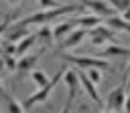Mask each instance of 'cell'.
I'll use <instances>...</instances> for the list:
<instances>
[{"instance_id": "obj_1", "label": "cell", "mask_w": 130, "mask_h": 113, "mask_svg": "<svg viewBox=\"0 0 130 113\" xmlns=\"http://www.w3.org/2000/svg\"><path fill=\"white\" fill-rule=\"evenodd\" d=\"M79 10V6H57V8H47V10H41V12H35V14H28L24 18H20L22 24L30 26V24H49L53 20H57L59 16L63 14H69V12H75Z\"/></svg>"}, {"instance_id": "obj_2", "label": "cell", "mask_w": 130, "mask_h": 113, "mask_svg": "<svg viewBox=\"0 0 130 113\" xmlns=\"http://www.w3.org/2000/svg\"><path fill=\"white\" fill-rule=\"evenodd\" d=\"M63 73H65V69H61V71H59V73H57V75H55V77H53L45 87H39V91H37V93H32L30 97H26V99L22 101L24 111H26V109H30V107H32V105H37V103H47V99H49V95H51L53 87L61 81V75H63Z\"/></svg>"}, {"instance_id": "obj_3", "label": "cell", "mask_w": 130, "mask_h": 113, "mask_svg": "<svg viewBox=\"0 0 130 113\" xmlns=\"http://www.w3.org/2000/svg\"><path fill=\"white\" fill-rule=\"evenodd\" d=\"M45 48H47V46H43V48H41L39 52H35V54H22V56H18V63H16V79L24 77L26 73H30V71L35 69V65H37L39 56L45 52Z\"/></svg>"}, {"instance_id": "obj_4", "label": "cell", "mask_w": 130, "mask_h": 113, "mask_svg": "<svg viewBox=\"0 0 130 113\" xmlns=\"http://www.w3.org/2000/svg\"><path fill=\"white\" fill-rule=\"evenodd\" d=\"M26 34H30V28L26 26V24H22L20 20H16L14 24L10 22V26L6 28V32H4V36H2V40H6V42H18L20 38H24Z\"/></svg>"}, {"instance_id": "obj_5", "label": "cell", "mask_w": 130, "mask_h": 113, "mask_svg": "<svg viewBox=\"0 0 130 113\" xmlns=\"http://www.w3.org/2000/svg\"><path fill=\"white\" fill-rule=\"evenodd\" d=\"M63 59L75 63L77 67L83 69H108V63L102 59H93V56H77V54H63Z\"/></svg>"}, {"instance_id": "obj_6", "label": "cell", "mask_w": 130, "mask_h": 113, "mask_svg": "<svg viewBox=\"0 0 130 113\" xmlns=\"http://www.w3.org/2000/svg\"><path fill=\"white\" fill-rule=\"evenodd\" d=\"M85 34H87V30H85V28H73V30L69 32V36L61 42V48H63V50H67V48L77 46V44L85 38Z\"/></svg>"}, {"instance_id": "obj_7", "label": "cell", "mask_w": 130, "mask_h": 113, "mask_svg": "<svg viewBox=\"0 0 130 113\" xmlns=\"http://www.w3.org/2000/svg\"><path fill=\"white\" fill-rule=\"evenodd\" d=\"M37 44V32H30V34H26L24 38H20L18 42H16V56H22V54H26L32 46Z\"/></svg>"}, {"instance_id": "obj_8", "label": "cell", "mask_w": 130, "mask_h": 113, "mask_svg": "<svg viewBox=\"0 0 130 113\" xmlns=\"http://www.w3.org/2000/svg\"><path fill=\"white\" fill-rule=\"evenodd\" d=\"M83 4H87L91 10H95L100 16H110V14H114V10L106 4V2H100V0H83Z\"/></svg>"}, {"instance_id": "obj_9", "label": "cell", "mask_w": 130, "mask_h": 113, "mask_svg": "<svg viewBox=\"0 0 130 113\" xmlns=\"http://www.w3.org/2000/svg\"><path fill=\"white\" fill-rule=\"evenodd\" d=\"M0 99L6 103V109H8V113H24V107H22V103H18V101H16V99H14V97L8 93V91H6V93H4Z\"/></svg>"}, {"instance_id": "obj_10", "label": "cell", "mask_w": 130, "mask_h": 113, "mask_svg": "<svg viewBox=\"0 0 130 113\" xmlns=\"http://www.w3.org/2000/svg\"><path fill=\"white\" fill-rule=\"evenodd\" d=\"M79 81H81V85L85 87V91H87V95L93 99V101H98L100 103V95H98V91H95V83L85 75V73H79Z\"/></svg>"}, {"instance_id": "obj_11", "label": "cell", "mask_w": 130, "mask_h": 113, "mask_svg": "<svg viewBox=\"0 0 130 113\" xmlns=\"http://www.w3.org/2000/svg\"><path fill=\"white\" fill-rule=\"evenodd\" d=\"M77 24H75V20H65V22H61V24H57L55 26V30H53V38H63L67 32H71L73 28H75Z\"/></svg>"}, {"instance_id": "obj_12", "label": "cell", "mask_w": 130, "mask_h": 113, "mask_svg": "<svg viewBox=\"0 0 130 113\" xmlns=\"http://www.w3.org/2000/svg\"><path fill=\"white\" fill-rule=\"evenodd\" d=\"M65 83H67V91H69L67 99H73L75 91H77V75H75V71H67L65 69Z\"/></svg>"}, {"instance_id": "obj_13", "label": "cell", "mask_w": 130, "mask_h": 113, "mask_svg": "<svg viewBox=\"0 0 130 113\" xmlns=\"http://www.w3.org/2000/svg\"><path fill=\"white\" fill-rule=\"evenodd\" d=\"M37 40H41L45 46H51L53 44V30L47 26V24H41L39 32H37Z\"/></svg>"}, {"instance_id": "obj_14", "label": "cell", "mask_w": 130, "mask_h": 113, "mask_svg": "<svg viewBox=\"0 0 130 113\" xmlns=\"http://www.w3.org/2000/svg\"><path fill=\"white\" fill-rule=\"evenodd\" d=\"M14 18H16V10H10V12H4V14H2V22H0V40H2L4 32H6V28L10 26V22H14Z\"/></svg>"}, {"instance_id": "obj_15", "label": "cell", "mask_w": 130, "mask_h": 113, "mask_svg": "<svg viewBox=\"0 0 130 113\" xmlns=\"http://www.w3.org/2000/svg\"><path fill=\"white\" fill-rule=\"evenodd\" d=\"M75 24L81 26V28H89V26L100 24V18H95V16H79V18H75Z\"/></svg>"}, {"instance_id": "obj_16", "label": "cell", "mask_w": 130, "mask_h": 113, "mask_svg": "<svg viewBox=\"0 0 130 113\" xmlns=\"http://www.w3.org/2000/svg\"><path fill=\"white\" fill-rule=\"evenodd\" d=\"M30 79L35 81V85H37V87H45V85L49 83L47 75H45L43 71H39V69H32V71H30Z\"/></svg>"}, {"instance_id": "obj_17", "label": "cell", "mask_w": 130, "mask_h": 113, "mask_svg": "<svg viewBox=\"0 0 130 113\" xmlns=\"http://www.w3.org/2000/svg\"><path fill=\"white\" fill-rule=\"evenodd\" d=\"M4 59V67H6V73H14L16 71V63H18V56L16 54H2Z\"/></svg>"}, {"instance_id": "obj_18", "label": "cell", "mask_w": 130, "mask_h": 113, "mask_svg": "<svg viewBox=\"0 0 130 113\" xmlns=\"http://www.w3.org/2000/svg\"><path fill=\"white\" fill-rule=\"evenodd\" d=\"M39 6H41V10H47V8H57L61 4L57 0H39Z\"/></svg>"}, {"instance_id": "obj_19", "label": "cell", "mask_w": 130, "mask_h": 113, "mask_svg": "<svg viewBox=\"0 0 130 113\" xmlns=\"http://www.w3.org/2000/svg\"><path fill=\"white\" fill-rule=\"evenodd\" d=\"M4 4H6L10 10H20V6L24 4V0H4Z\"/></svg>"}, {"instance_id": "obj_20", "label": "cell", "mask_w": 130, "mask_h": 113, "mask_svg": "<svg viewBox=\"0 0 130 113\" xmlns=\"http://www.w3.org/2000/svg\"><path fill=\"white\" fill-rule=\"evenodd\" d=\"M102 113H126V111H124V109H120V107H110V105H104Z\"/></svg>"}, {"instance_id": "obj_21", "label": "cell", "mask_w": 130, "mask_h": 113, "mask_svg": "<svg viewBox=\"0 0 130 113\" xmlns=\"http://www.w3.org/2000/svg\"><path fill=\"white\" fill-rule=\"evenodd\" d=\"M87 77H89L93 83H100V73H98V69H89V71H87Z\"/></svg>"}, {"instance_id": "obj_22", "label": "cell", "mask_w": 130, "mask_h": 113, "mask_svg": "<svg viewBox=\"0 0 130 113\" xmlns=\"http://www.w3.org/2000/svg\"><path fill=\"white\" fill-rule=\"evenodd\" d=\"M71 101H73V99H67V103H65V107H63L61 113H69V109H71Z\"/></svg>"}, {"instance_id": "obj_23", "label": "cell", "mask_w": 130, "mask_h": 113, "mask_svg": "<svg viewBox=\"0 0 130 113\" xmlns=\"http://www.w3.org/2000/svg\"><path fill=\"white\" fill-rule=\"evenodd\" d=\"M4 93H6V89H4V85H2V81H0V97H2Z\"/></svg>"}, {"instance_id": "obj_24", "label": "cell", "mask_w": 130, "mask_h": 113, "mask_svg": "<svg viewBox=\"0 0 130 113\" xmlns=\"http://www.w3.org/2000/svg\"><path fill=\"white\" fill-rule=\"evenodd\" d=\"M79 113H83V111H79Z\"/></svg>"}, {"instance_id": "obj_25", "label": "cell", "mask_w": 130, "mask_h": 113, "mask_svg": "<svg viewBox=\"0 0 130 113\" xmlns=\"http://www.w3.org/2000/svg\"><path fill=\"white\" fill-rule=\"evenodd\" d=\"M0 14H2V12H0Z\"/></svg>"}]
</instances>
